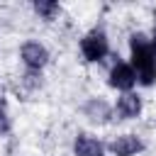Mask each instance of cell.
<instances>
[{
    "mask_svg": "<svg viewBox=\"0 0 156 156\" xmlns=\"http://www.w3.org/2000/svg\"><path fill=\"white\" fill-rule=\"evenodd\" d=\"M132 68L136 73V80L141 85H151L156 80V54L151 49V41L146 34L136 32L132 34Z\"/></svg>",
    "mask_w": 156,
    "mask_h": 156,
    "instance_id": "obj_1",
    "label": "cell"
},
{
    "mask_svg": "<svg viewBox=\"0 0 156 156\" xmlns=\"http://www.w3.org/2000/svg\"><path fill=\"white\" fill-rule=\"evenodd\" d=\"M80 51H83V56H85L88 61H102V58L107 56V51H110L107 37H105L102 32H98V29L88 32V34L83 37V41H80Z\"/></svg>",
    "mask_w": 156,
    "mask_h": 156,
    "instance_id": "obj_2",
    "label": "cell"
},
{
    "mask_svg": "<svg viewBox=\"0 0 156 156\" xmlns=\"http://www.w3.org/2000/svg\"><path fill=\"white\" fill-rule=\"evenodd\" d=\"M20 54H22L24 66L32 68V71H39V68L46 66V61H49V51H46V46L39 44V41H27Z\"/></svg>",
    "mask_w": 156,
    "mask_h": 156,
    "instance_id": "obj_3",
    "label": "cell"
},
{
    "mask_svg": "<svg viewBox=\"0 0 156 156\" xmlns=\"http://www.w3.org/2000/svg\"><path fill=\"white\" fill-rule=\"evenodd\" d=\"M136 83V73L129 63H115L110 71V85L117 90H132Z\"/></svg>",
    "mask_w": 156,
    "mask_h": 156,
    "instance_id": "obj_4",
    "label": "cell"
},
{
    "mask_svg": "<svg viewBox=\"0 0 156 156\" xmlns=\"http://www.w3.org/2000/svg\"><path fill=\"white\" fill-rule=\"evenodd\" d=\"M141 149H144V144H141V139L134 136V134H122V136H117V139L110 144V151H112L115 156H136Z\"/></svg>",
    "mask_w": 156,
    "mask_h": 156,
    "instance_id": "obj_5",
    "label": "cell"
},
{
    "mask_svg": "<svg viewBox=\"0 0 156 156\" xmlns=\"http://www.w3.org/2000/svg\"><path fill=\"white\" fill-rule=\"evenodd\" d=\"M117 115L122 117V119H134V117H139V112H141V98L139 95H134V93H124L119 100H117Z\"/></svg>",
    "mask_w": 156,
    "mask_h": 156,
    "instance_id": "obj_6",
    "label": "cell"
},
{
    "mask_svg": "<svg viewBox=\"0 0 156 156\" xmlns=\"http://www.w3.org/2000/svg\"><path fill=\"white\" fill-rule=\"evenodd\" d=\"M73 151H76V156H105V149H102V144H100L98 139L88 136V134H80V136L76 139V144H73Z\"/></svg>",
    "mask_w": 156,
    "mask_h": 156,
    "instance_id": "obj_7",
    "label": "cell"
},
{
    "mask_svg": "<svg viewBox=\"0 0 156 156\" xmlns=\"http://www.w3.org/2000/svg\"><path fill=\"white\" fill-rule=\"evenodd\" d=\"M83 112H85V117L88 119H93V122H105L107 117H110V105L105 102V100H98V98H93V100H88L85 102V107H83Z\"/></svg>",
    "mask_w": 156,
    "mask_h": 156,
    "instance_id": "obj_8",
    "label": "cell"
},
{
    "mask_svg": "<svg viewBox=\"0 0 156 156\" xmlns=\"http://www.w3.org/2000/svg\"><path fill=\"white\" fill-rule=\"evenodd\" d=\"M34 10H37V15H41L44 20H51V17L58 12V5H56L54 0H37V2H34Z\"/></svg>",
    "mask_w": 156,
    "mask_h": 156,
    "instance_id": "obj_9",
    "label": "cell"
},
{
    "mask_svg": "<svg viewBox=\"0 0 156 156\" xmlns=\"http://www.w3.org/2000/svg\"><path fill=\"white\" fill-rule=\"evenodd\" d=\"M10 129V117H7V107H5V100L0 98V134H5Z\"/></svg>",
    "mask_w": 156,
    "mask_h": 156,
    "instance_id": "obj_10",
    "label": "cell"
},
{
    "mask_svg": "<svg viewBox=\"0 0 156 156\" xmlns=\"http://www.w3.org/2000/svg\"><path fill=\"white\" fill-rule=\"evenodd\" d=\"M151 49H154V54H156V27H154V37H151Z\"/></svg>",
    "mask_w": 156,
    "mask_h": 156,
    "instance_id": "obj_11",
    "label": "cell"
}]
</instances>
